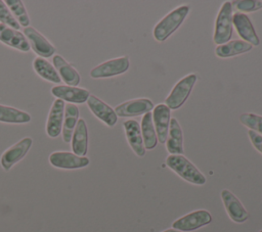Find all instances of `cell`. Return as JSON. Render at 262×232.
<instances>
[{
  "mask_svg": "<svg viewBox=\"0 0 262 232\" xmlns=\"http://www.w3.org/2000/svg\"><path fill=\"white\" fill-rule=\"evenodd\" d=\"M231 4L239 12H252L262 8V1L260 0H239L233 1Z\"/></svg>",
  "mask_w": 262,
  "mask_h": 232,
  "instance_id": "30",
  "label": "cell"
},
{
  "mask_svg": "<svg viewBox=\"0 0 262 232\" xmlns=\"http://www.w3.org/2000/svg\"><path fill=\"white\" fill-rule=\"evenodd\" d=\"M49 163L58 169H81L89 165L90 160L86 156H79L68 151H54L49 155Z\"/></svg>",
  "mask_w": 262,
  "mask_h": 232,
  "instance_id": "8",
  "label": "cell"
},
{
  "mask_svg": "<svg viewBox=\"0 0 262 232\" xmlns=\"http://www.w3.org/2000/svg\"><path fill=\"white\" fill-rule=\"evenodd\" d=\"M152 108L154 103L151 100L147 98H137L119 104L118 106H116L115 112L119 117L130 118L150 112Z\"/></svg>",
  "mask_w": 262,
  "mask_h": 232,
  "instance_id": "10",
  "label": "cell"
},
{
  "mask_svg": "<svg viewBox=\"0 0 262 232\" xmlns=\"http://www.w3.org/2000/svg\"><path fill=\"white\" fill-rule=\"evenodd\" d=\"M64 115V102L60 99H55L51 105L46 123V133L49 137H57L62 129Z\"/></svg>",
  "mask_w": 262,
  "mask_h": 232,
  "instance_id": "15",
  "label": "cell"
},
{
  "mask_svg": "<svg viewBox=\"0 0 262 232\" xmlns=\"http://www.w3.org/2000/svg\"><path fill=\"white\" fill-rule=\"evenodd\" d=\"M212 222L211 214L206 210H198L191 212L173 222L172 227L180 232L194 231Z\"/></svg>",
  "mask_w": 262,
  "mask_h": 232,
  "instance_id": "5",
  "label": "cell"
},
{
  "mask_svg": "<svg viewBox=\"0 0 262 232\" xmlns=\"http://www.w3.org/2000/svg\"><path fill=\"white\" fill-rule=\"evenodd\" d=\"M72 150L79 156H85L88 150V130L83 119H79L72 136Z\"/></svg>",
  "mask_w": 262,
  "mask_h": 232,
  "instance_id": "19",
  "label": "cell"
},
{
  "mask_svg": "<svg viewBox=\"0 0 262 232\" xmlns=\"http://www.w3.org/2000/svg\"><path fill=\"white\" fill-rule=\"evenodd\" d=\"M0 24L6 25L17 31L20 28L19 24L16 21V19L10 12L9 8L5 4V1H2V0H0Z\"/></svg>",
  "mask_w": 262,
  "mask_h": 232,
  "instance_id": "29",
  "label": "cell"
},
{
  "mask_svg": "<svg viewBox=\"0 0 262 232\" xmlns=\"http://www.w3.org/2000/svg\"><path fill=\"white\" fill-rule=\"evenodd\" d=\"M53 64L60 79L63 80L68 86L77 87L80 83V75L79 73L60 55L56 54L53 56Z\"/></svg>",
  "mask_w": 262,
  "mask_h": 232,
  "instance_id": "21",
  "label": "cell"
},
{
  "mask_svg": "<svg viewBox=\"0 0 262 232\" xmlns=\"http://www.w3.org/2000/svg\"><path fill=\"white\" fill-rule=\"evenodd\" d=\"M33 144V140L30 137H25L18 142L6 149L1 155L0 163L5 171H9L12 166L19 161L28 153L29 149Z\"/></svg>",
  "mask_w": 262,
  "mask_h": 232,
  "instance_id": "7",
  "label": "cell"
},
{
  "mask_svg": "<svg viewBox=\"0 0 262 232\" xmlns=\"http://www.w3.org/2000/svg\"><path fill=\"white\" fill-rule=\"evenodd\" d=\"M162 232H180V231H178V230H175V229H167V230H164V231H162Z\"/></svg>",
  "mask_w": 262,
  "mask_h": 232,
  "instance_id": "32",
  "label": "cell"
},
{
  "mask_svg": "<svg viewBox=\"0 0 262 232\" xmlns=\"http://www.w3.org/2000/svg\"><path fill=\"white\" fill-rule=\"evenodd\" d=\"M188 12V5H181L173 9L155 26L152 32L154 38L158 42H164L180 27V25L184 21L185 17L187 16Z\"/></svg>",
  "mask_w": 262,
  "mask_h": 232,
  "instance_id": "2",
  "label": "cell"
},
{
  "mask_svg": "<svg viewBox=\"0 0 262 232\" xmlns=\"http://www.w3.org/2000/svg\"><path fill=\"white\" fill-rule=\"evenodd\" d=\"M140 129H141V135L143 138V144H144L145 150L154 149L158 144V138H157V133L152 123L151 112H147L143 114Z\"/></svg>",
  "mask_w": 262,
  "mask_h": 232,
  "instance_id": "24",
  "label": "cell"
},
{
  "mask_svg": "<svg viewBox=\"0 0 262 232\" xmlns=\"http://www.w3.org/2000/svg\"><path fill=\"white\" fill-rule=\"evenodd\" d=\"M0 41L23 52H28L31 49L26 36L21 32L3 24H0Z\"/></svg>",
  "mask_w": 262,
  "mask_h": 232,
  "instance_id": "18",
  "label": "cell"
},
{
  "mask_svg": "<svg viewBox=\"0 0 262 232\" xmlns=\"http://www.w3.org/2000/svg\"><path fill=\"white\" fill-rule=\"evenodd\" d=\"M33 67L35 69V72L42 77L43 79H45L46 81L58 84L60 83L61 79L59 78L56 69L54 68V66L52 64H50L46 59H44L43 57L37 56L34 60H33Z\"/></svg>",
  "mask_w": 262,
  "mask_h": 232,
  "instance_id": "25",
  "label": "cell"
},
{
  "mask_svg": "<svg viewBox=\"0 0 262 232\" xmlns=\"http://www.w3.org/2000/svg\"><path fill=\"white\" fill-rule=\"evenodd\" d=\"M221 199L228 217L235 223H244L249 218V213L238 200V198L229 190L221 191Z\"/></svg>",
  "mask_w": 262,
  "mask_h": 232,
  "instance_id": "12",
  "label": "cell"
},
{
  "mask_svg": "<svg viewBox=\"0 0 262 232\" xmlns=\"http://www.w3.org/2000/svg\"><path fill=\"white\" fill-rule=\"evenodd\" d=\"M5 4L9 8L10 12L12 13L16 21L19 24V26H23L24 28H28L30 24V18L24 3L20 0H6Z\"/></svg>",
  "mask_w": 262,
  "mask_h": 232,
  "instance_id": "27",
  "label": "cell"
},
{
  "mask_svg": "<svg viewBox=\"0 0 262 232\" xmlns=\"http://www.w3.org/2000/svg\"><path fill=\"white\" fill-rule=\"evenodd\" d=\"M129 65H130V62L127 56L110 59L93 67L90 71V77L93 79H101V78H110V77L118 76L127 72L129 68Z\"/></svg>",
  "mask_w": 262,
  "mask_h": 232,
  "instance_id": "6",
  "label": "cell"
},
{
  "mask_svg": "<svg viewBox=\"0 0 262 232\" xmlns=\"http://www.w3.org/2000/svg\"><path fill=\"white\" fill-rule=\"evenodd\" d=\"M51 93L56 99H60L62 101H68L71 103H84L87 101L90 93L88 90L73 87V86H54L51 88Z\"/></svg>",
  "mask_w": 262,
  "mask_h": 232,
  "instance_id": "17",
  "label": "cell"
},
{
  "mask_svg": "<svg viewBox=\"0 0 262 232\" xmlns=\"http://www.w3.org/2000/svg\"><path fill=\"white\" fill-rule=\"evenodd\" d=\"M79 120V108L73 103L64 104V115L62 123V139L64 142L69 143L72 140V136Z\"/></svg>",
  "mask_w": 262,
  "mask_h": 232,
  "instance_id": "22",
  "label": "cell"
},
{
  "mask_svg": "<svg viewBox=\"0 0 262 232\" xmlns=\"http://www.w3.org/2000/svg\"><path fill=\"white\" fill-rule=\"evenodd\" d=\"M232 25L234 26L239 37L252 46H258L260 44L259 37L254 29V26L250 17L242 12H235L232 16Z\"/></svg>",
  "mask_w": 262,
  "mask_h": 232,
  "instance_id": "13",
  "label": "cell"
},
{
  "mask_svg": "<svg viewBox=\"0 0 262 232\" xmlns=\"http://www.w3.org/2000/svg\"><path fill=\"white\" fill-rule=\"evenodd\" d=\"M248 136L252 142V145L255 147V149L258 150L260 153H262V135L249 130Z\"/></svg>",
  "mask_w": 262,
  "mask_h": 232,
  "instance_id": "31",
  "label": "cell"
},
{
  "mask_svg": "<svg viewBox=\"0 0 262 232\" xmlns=\"http://www.w3.org/2000/svg\"><path fill=\"white\" fill-rule=\"evenodd\" d=\"M31 121V115L20 109L0 104V122L10 124H26Z\"/></svg>",
  "mask_w": 262,
  "mask_h": 232,
  "instance_id": "26",
  "label": "cell"
},
{
  "mask_svg": "<svg viewBox=\"0 0 262 232\" xmlns=\"http://www.w3.org/2000/svg\"><path fill=\"white\" fill-rule=\"evenodd\" d=\"M259 232H262V230H261V231H259Z\"/></svg>",
  "mask_w": 262,
  "mask_h": 232,
  "instance_id": "33",
  "label": "cell"
},
{
  "mask_svg": "<svg viewBox=\"0 0 262 232\" xmlns=\"http://www.w3.org/2000/svg\"><path fill=\"white\" fill-rule=\"evenodd\" d=\"M86 102L92 113L101 122H103L106 126L114 127L116 125L118 121V115L116 114L115 109H113L110 105H107L95 95L91 94Z\"/></svg>",
  "mask_w": 262,
  "mask_h": 232,
  "instance_id": "14",
  "label": "cell"
},
{
  "mask_svg": "<svg viewBox=\"0 0 262 232\" xmlns=\"http://www.w3.org/2000/svg\"><path fill=\"white\" fill-rule=\"evenodd\" d=\"M239 122L249 130L262 135V115L245 112L239 115Z\"/></svg>",
  "mask_w": 262,
  "mask_h": 232,
  "instance_id": "28",
  "label": "cell"
},
{
  "mask_svg": "<svg viewBox=\"0 0 262 232\" xmlns=\"http://www.w3.org/2000/svg\"><path fill=\"white\" fill-rule=\"evenodd\" d=\"M124 131L126 135V139L133 150V152L139 156L142 157L145 154V147L143 144V138L141 135V129L140 125L135 120H128L124 122Z\"/></svg>",
  "mask_w": 262,
  "mask_h": 232,
  "instance_id": "16",
  "label": "cell"
},
{
  "mask_svg": "<svg viewBox=\"0 0 262 232\" xmlns=\"http://www.w3.org/2000/svg\"><path fill=\"white\" fill-rule=\"evenodd\" d=\"M152 123L157 133L158 141L161 144L166 143L169 126L171 121V109L164 103H160L154 107L152 111Z\"/></svg>",
  "mask_w": 262,
  "mask_h": 232,
  "instance_id": "9",
  "label": "cell"
},
{
  "mask_svg": "<svg viewBox=\"0 0 262 232\" xmlns=\"http://www.w3.org/2000/svg\"><path fill=\"white\" fill-rule=\"evenodd\" d=\"M232 4L226 1L222 4L215 21L213 41L216 45H223L232 37Z\"/></svg>",
  "mask_w": 262,
  "mask_h": 232,
  "instance_id": "3",
  "label": "cell"
},
{
  "mask_svg": "<svg viewBox=\"0 0 262 232\" xmlns=\"http://www.w3.org/2000/svg\"><path fill=\"white\" fill-rule=\"evenodd\" d=\"M167 166L175 172L179 177L188 183L194 185H204L206 183V177L201 171L184 155L171 154L166 159Z\"/></svg>",
  "mask_w": 262,
  "mask_h": 232,
  "instance_id": "1",
  "label": "cell"
},
{
  "mask_svg": "<svg viewBox=\"0 0 262 232\" xmlns=\"http://www.w3.org/2000/svg\"><path fill=\"white\" fill-rule=\"evenodd\" d=\"M253 46L244 40H232L223 45H219L215 49V53L220 58L236 56L250 51Z\"/></svg>",
  "mask_w": 262,
  "mask_h": 232,
  "instance_id": "23",
  "label": "cell"
},
{
  "mask_svg": "<svg viewBox=\"0 0 262 232\" xmlns=\"http://www.w3.org/2000/svg\"><path fill=\"white\" fill-rule=\"evenodd\" d=\"M198 77L195 74H188L183 77L171 90L170 94L165 100V104L170 109H178L187 100Z\"/></svg>",
  "mask_w": 262,
  "mask_h": 232,
  "instance_id": "4",
  "label": "cell"
},
{
  "mask_svg": "<svg viewBox=\"0 0 262 232\" xmlns=\"http://www.w3.org/2000/svg\"><path fill=\"white\" fill-rule=\"evenodd\" d=\"M24 35L26 36L30 47L40 57H50L55 53V47L36 29L32 27L25 28Z\"/></svg>",
  "mask_w": 262,
  "mask_h": 232,
  "instance_id": "11",
  "label": "cell"
},
{
  "mask_svg": "<svg viewBox=\"0 0 262 232\" xmlns=\"http://www.w3.org/2000/svg\"><path fill=\"white\" fill-rule=\"evenodd\" d=\"M166 149L171 154H182L183 150V134L178 121L171 118L168 137L166 140Z\"/></svg>",
  "mask_w": 262,
  "mask_h": 232,
  "instance_id": "20",
  "label": "cell"
}]
</instances>
